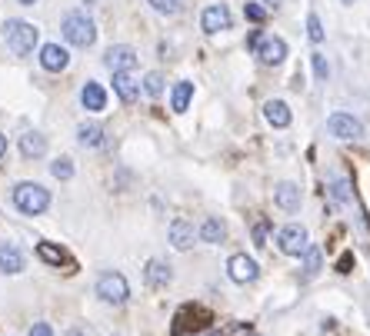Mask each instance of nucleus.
<instances>
[{
    "instance_id": "nucleus-1",
    "label": "nucleus",
    "mask_w": 370,
    "mask_h": 336,
    "mask_svg": "<svg viewBox=\"0 0 370 336\" xmlns=\"http://www.w3.org/2000/svg\"><path fill=\"white\" fill-rule=\"evenodd\" d=\"M14 207L27 216H40V214H47V207H50V193H47V186L24 180V184L14 186Z\"/></svg>"
},
{
    "instance_id": "nucleus-2",
    "label": "nucleus",
    "mask_w": 370,
    "mask_h": 336,
    "mask_svg": "<svg viewBox=\"0 0 370 336\" xmlns=\"http://www.w3.org/2000/svg\"><path fill=\"white\" fill-rule=\"evenodd\" d=\"M3 40H7V47L14 50L17 57H27L37 47V27L27 24V20H7L3 24Z\"/></svg>"
},
{
    "instance_id": "nucleus-3",
    "label": "nucleus",
    "mask_w": 370,
    "mask_h": 336,
    "mask_svg": "<svg viewBox=\"0 0 370 336\" xmlns=\"http://www.w3.org/2000/svg\"><path fill=\"white\" fill-rule=\"evenodd\" d=\"M63 37L70 40L74 47H91L93 40H97V27H93V20L87 14H80V10H74V14L63 17Z\"/></svg>"
},
{
    "instance_id": "nucleus-4",
    "label": "nucleus",
    "mask_w": 370,
    "mask_h": 336,
    "mask_svg": "<svg viewBox=\"0 0 370 336\" xmlns=\"http://www.w3.org/2000/svg\"><path fill=\"white\" fill-rule=\"evenodd\" d=\"M97 296H100L104 303H110V306L127 303V296H130V287H127L123 273H117V270H107V273L97 276Z\"/></svg>"
},
{
    "instance_id": "nucleus-5",
    "label": "nucleus",
    "mask_w": 370,
    "mask_h": 336,
    "mask_svg": "<svg viewBox=\"0 0 370 336\" xmlns=\"http://www.w3.org/2000/svg\"><path fill=\"white\" fill-rule=\"evenodd\" d=\"M277 246L280 253H287V257H304L310 250V237L307 230L300 227V223H287V227L277 230Z\"/></svg>"
},
{
    "instance_id": "nucleus-6",
    "label": "nucleus",
    "mask_w": 370,
    "mask_h": 336,
    "mask_svg": "<svg viewBox=\"0 0 370 336\" xmlns=\"http://www.w3.org/2000/svg\"><path fill=\"white\" fill-rule=\"evenodd\" d=\"M227 276H231L233 283H254L257 276H261V266H257V260L254 257H247V253H233L231 263H227Z\"/></svg>"
},
{
    "instance_id": "nucleus-7",
    "label": "nucleus",
    "mask_w": 370,
    "mask_h": 336,
    "mask_svg": "<svg viewBox=\"0 0 370 336\" xmlns=\"http://www.w3.org/2000/svg\"><path fill=\"white\" fill-rule=\"evenodd\" d=\"M104 67L114 70V74H123V70H137V50L127 44H117L110 47L107 54H104Z\"/></svg>"
},
{
    "instance_id": "nucleus-8",
    "label": "nucleus",
    "mask_w": 370,
    "mask_h": 336,
    "mask_svg": "<svg viewBox=\"0 0 370 336\" xmlns=\"http://www.w3.org/2000/svg\"><path fill=\"white\" fill-rule=\"evenodd\" d=\"M254 54H257V61H261L263 67H280V63L287 61V44H284L280 37H263L261 47H257Z\"/></svg>"
},
{
    "instance_id": "nucleus-9",
    "label": "nucleus",
    "mask_w": 370,
    "mask_h": 336,
    "mask_svg": "<svg viewBox=\"0 0 370 336\" xmlns=\"http://www.w3.org/2000/svg\"><path fill=\"white\" fill-rule=\"evenodd\" d=\"M327 134H334L337 140H357L364 134V127H360V120H354L350 113H334V117L327 120Z\"/></svg>"
},
{
    "instance_id": "nucleus-10",
    "label": "nucleus",
    "mask_w": 370,
    "mask_h": 336,
    "mask_svg": "<svg viewBox=\"0 0 370 336\" xmlns=\"http://www.w3.org/2000/svg\"><path fill=\"white\" fill-rule=\"evenodd\" d=\"M201 27L207 33L227 31V27H231V10H227L224 3H210V7H207V10L201 14Z\"/></svg>"
},
{
    "instance_id": "nucleus-11",
    "label": "nucleus",
    "mask_w": 370,
    "mask_h": 336,
    "mask_svg": "<svg viewBox=\"0 0 370 336\" xmlns=\"http://www.w3.org/2000/svg\"><path fill=\"white\" fill-rule=\"evenodd\" d=\"M67 63H70V54H67L61 44H44L40 47V67H44V70L61 74V70H67Z\"/></svg>"
},
{
    "instance_id": "nucleus-12",
    "label": "nucleus",
    "mask_w": 370,
    "mask_h": 336,
    "mask_svg": "<svg viewBox=\"0 0 370 336\" xmlns=\"http://www.w3.org/2000/svg\"><path fill=\"white\" fill-rule=\"evenodd\" d=\"M274 203H277L284 214H297V210H300V186L291 184V180L277 184V190H274Z\"/></svg>"
},
{
    "instance_id": "nucleus-13",
    "label": "nucleus",
    "mask_w": 370,
    "mask_h": 336,
    "mask_svg": "<svg viewBox=\"0 0 370 336\" xmlns=\"http://www.w3.org/2000/svg\"><path fill=\"white\" fill-rule=\"evenodd\" d=\"M114 90L121 97L123 104H134L140 97V80L134 70H123V74H114Z\"/></svg>"
},
{
    "instance_id": "nucleus-14",
    "label": "nucleus",
    "mask_w": 370,
    "mask_h": 336,
    "mask_svg": "<svg viewBox=\"0 0 370 336\" xmlns=\"http://www.w3.org/2000/svg\"><path fill=\"white\" fill-rule=\"evenodd\" d=\"M24 266H27V260H24L20 246L0 243V270H3V273H20Z\"/></svg>"
},
{
    "instance_id": "nucleus-15",
    "label": "nucleus",
    "mask_w": 370,
    "mask_h": 336,
    "mask_svg": "<svg viewBox=\"0 0 370 336\" xmlns=\"http://www.w3.org/2000/svg\"><path fill=\"white\" fill-rule=\"evenodd\" d=\"M263 117H267L270 127H277V130L291 127V107H287L284 100H267V104H263Z\"/></svg>"
},
{
    "instance_id": "nucleus-16",
    "label": "nucleus",
    "mask_w": 370,
    "mask_h": 336,
    "mask_svg": "<svg viewBox=\"0 0 370 336\" xmlns=\"http://www.w3.org/2000/svg\"><path fill=\"white\" fill-rule=\"evenodd\" d=\"M20 153H24L27 160L44 157V153H47V137H44V134H37V130H27V134L20 137Z\"/></svg>"
},
{
    "instance_id": "nucleus-17",
    "label": "nucleus",
    "mask_w": 370,
    "mask_h": 336,
    "mask_svg": "<svg viewBox=\"0 0 370 336\" xmlns=\"http://www.w3.org/2000/svg\"><path fill=\"white\" fill-rule=\"evenodd\" d=\"M144 280H147V287L151 290H164L170 283V266L160 260H151L147 263V270H144Z\"/></svg>"
},
{
    "instance_id": "nucleus-18",
    "label": "nucleus",
    "mask_w": 370,
    "mask_h": 336,
    "mask_svg": "<svg viewBox=\"0 0 370 336\" xmlns=\"http://www.w3.org/2000/svg\"><path fill=\"white\" fill-rule=\"evenodd\" d=\"M80 104H84L87 110H93V113H100V110L107 107V93H104L100 83H84V90H80Z\"/></svg>"
},
{
    "instance_id": "nucleus-19",
    "label": "nucleus",
    "mask_w": 370,
    "mask_h": 336,
    "mask_svg": "<svg viewBox=\"0 0 370 336\" xmlns=\"http://www.w3.org/2000/svg\"><path fill=\"white\" fill-rule=\"evenodd\" d=\"M170 243H174V250H190L194 246V227L187 220H174L170 223Z\"/></svg>"
},
{
    "instance_id": "nucleus-20",
    "label": "nucleus",
    "mask_w": 370,
    "mask_h": 336,
    "mask_svg": "<svg viewBox=\"0 0 370 336\" xmlns=\"http://www.w3.org/2000/svg\"><path fill=\"white\" fill-rule=\"evenodd\" d=\"M37 257H40L44 263H50V266H67V263H70L67 250H61V246H54V243H47V240H40V243H37Z\"/></svg>"
},
{
    "instance_id": "nucleus-21",
    "label": "nucleus",
    "mask_w": 370,
    "mask_h": 336,
    "mask_svg": "<svg viewBox=\"0 0 370 336\" xmlns=\"http://www.w3.org/2000/svg\"><path fill=\"white\" fill-rule=\"evenodd\" d=\"M190 97H194V83H190V80H180V83L174 87V97H170L174 113H184V110L190 107Z\"/></svg>"
},
{
    "instance_id": "nucleus-22",
    "label": "nucleus",
    "mask_w": 370,
    "mask_h": 336,
    "mask_svg": "<svg viewBox=\"0 0 370 336\" xmlns=\"http://www.w3.org/2000/svg\"><path fill=\"white\" fill-rule=\"evenodd\" d=\"M77 140L84 143V147H104V127L100 123H80L77 130Z\"/></svg>"
},
{
    "instance_id": "nucleus-23",
    "label": "nucleus",
    "mask_w": 370,
    "mask_h": 336,
    "mask_svg": "<svg viewBox=\"0 0 370 336\" xmlns=\"http://www.w3.org/2000/svg\"><path fill=\"white\" fill-rule=\"evenodd\" d=\"M201 237L203 243H224V237H227V227L217 220V216H210V220H203V227H201Z\"/></svg>"
},
{
    "instance_id": "nucleus-24",
    "label": "nucleus",
    "mask_w": 370,
    "mask_h": 336,
    "mask_svg": "<svg viewBox=\"0 0 370 336\" xmlns=\"http://www.w3.org/2000/svg\"><path fill=\"white\" fill-rule=\"evenodd\" d=\"M50 173H54L57 180H70V177H74V163H70V157H57V160L50 163Z\"/></svg>"
},
{
    "instance_id": "nucleus-25",
    "label": "nucleus",
    "mask_w": 370,
    "mask_h": 336,
    "mask_svg": "<svg viewBox=\"0 0 370 336\" xmlns=\"http://www.w3.org/2000/svg\"><path fill=\"white\" fill-rule=\"evenodd\" d=\"M317 270H321V250L310 246L304 253V276H317Z\"/></svg>"
},
{
    "instance_id": "nucleus-26",
    "label": "nucleus",
    "mask_w": 370,
    "mask_h": 336,
    "mask_svg": "<svg viewBox=\"0 0 370 336\" xmlns=\"http://www.w3.org/2000/svg\"><path fill=\"white\" fill-rule=\"evenodd\" d=\"M144 90L151 93V97H160V93H164V77L157 74V70L154 74H147L144 77Z\"/></svg>"
},
{
    "instance_id": "nucleus-27",
    "label": "nucleus",
    "mask_w": 370,
    "mask_h": 336,
    "mask_svg": "<svg viewBox=\"0 0 370 336\" xmlns=\"http://www.w3.org/2000/svg\"><path fill=\"white\" fill-rule=\"evenodd\" d=\"M307 37L314 40V44L324 40V27H321V17L317 14H307Z\"/></svg>"
},
{
    "instance_id": "nucleus-28",
    "label": "nucleus",
    "mask_w": 370,
    "mask_h": 336,
    "mask_svg": "<svg viewBox=\"0 0 370 336\" xmlns=\"http://www.w3.org/2000/svg\"><path fill=\"white\" fill-rule=\"evenodd\" d=\"M180 3H184V0H151V7H154L157 14H177Z\"/></svg>"
},
{
    "instance_id": "nucleus-29",
    "label": "nucleus",
    "mask_w": 370,
    "mask_h": 336,
    "mask_svg": "<svg viewBox=\"0 0 370 336\" xmlns=\"http://www.w3.org/2000/svg\"><path fill=\"white\" fill-rule=\"evenodd\" d=\"M244 14H247V20H254V24H263V17H267V10H263L261 3H247V7H244Z\"/></svg>"
},
{
    "instance_id": "nucleus-30",
    "label": "nucleus",
    "mask_w": 370,
    "mask_h": 336,
    "mask_svg": "<svg viewBox=\"0 0 370 336\" xmlns=\"http://www.w3.org/2000/svg\"><path fill=\"white\" fill-rule=\"evenodd\" d=\"M314 74H317V80H327V74H330V67H327L324 54H314Z\"/></svg>"
},
{
    "instance_id": "nucleus-31",
    "label": "nucleus",
    "mask_w": 370,
    "mask_h": 336,
    "mask_svg": "<svg viewBox=\"0 0 370 336\" xmlns=\"http://www.w3.org/2000/svg\"><path fill=\"white\" fill-rule=\"evenodd\" d=\"M334 197H337L340 203H347V200H350V193H347V180H337V184H334Z\"/></svg>"
},
{
    "instance_id": "nucleus-32",
    "label": "nucleus",
    "mask_w": 370,
    "mask_h": 336,
    "mask_svg": "<svg viewBox=\"0 0 370 336\" xmlns=\"http://www.w3.org/2000/svg\"><path fill=\"white\" fill-rule=\"evenodd\" d=\"M27 336H54V330H50V323H33Z\"/></svg>"
},
{
    "instance_id": "nucleus-33",
    "label": "nucleus",
    "mask_w": 370,
    "mask_h": 336,
    "mask_svg": "<svg viewBox=\"0 0 370 336\" xmlns=\"http://www.w3.org/2000/svg\"><path fill=\"white\" fill-rule=\"evenodd\" d=\"M254 243L257 246L267 243V223H257V227H254Z\"/></svg>"
},
{
    "instance_id": "nucleus-34",
    "label": "nucleus",
    "mask_w": 370,
    "mask_h": 336,
    "mask_svg": "<svg viewBox=\"0 0 370 336\" xmlns=\"http://www.w3.org/2000/svg\"><path fill=\"white\" fill-rule=\"evenodd\" d=\"M3 153H7V137L0 134V160H3Z\"/></svg>"
},
{
    "instance_id": "nucleus-35",
    "label": "nucleus",
    "mask_w": 370,
    "mask_h": 336,
    "mask_svg": "<svg viewBox=\"0 0 370 336\" xmlns=\"http://www.w3.org/2000/svg\"><path fill=\"white\" fill-rule=\"evenodd\" d=\"M63 336H91V333H84V330H70V333H63Z\"/></svg>"
},
{
    "instance_id": "nucleus-36",
    "label": "nucleus",
    "mask_w": 370,
    "mask_h": 336,
    "mask_svg": "<svg viewBox=\"0 0 370 336\" xmlns=\"http://www.w3.org/2000/svg\"><path fill=\"white\" fill-rule=\"evenodd\" d=\"M280 3H284V0H267V7H280Z\"/></svg>"
},
{
    "instance_id": "nucleus-37",
    "label": "nucleus",
    "mask_w": 370,
    "mask_h": 336,
    "mask_svg": "<svg viewBox=\"0 0 370 336\" xmlns=\"http://www.w3.org/2000/svg\"><path fill=\"white\" fill-rule=\"evenodd\" d=\"M20 3H27V7H31V3H37V0H20Z\"/></svg>"
},
{
    "instance_id": "nucleus-38",
    "label": "nucleus",
    "mask_w": 370,
    "mask_h": 336,
    "mask_svg": "<svg viewBox=\"0 0 370 336\" xmlns=\"http://www.w3.org/2000/svg\"><path fill=\"white\" fill-rule=\"evenodd\" d=\"M344 3H354V0H344Z\"/></svg>"
}]
</instances>
